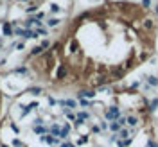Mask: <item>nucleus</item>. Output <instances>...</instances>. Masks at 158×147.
Masks as SVG:
<instances>
[{
	"label": "nucleus",
	"mask_w": 158,
	"mask_h": 147,
	"mask_svg": "<svg viewBox=\"0 0 158 147\" xmlns=\"http://www.w3.org/2000/svg\"><path fill=\"white\" fill-rule=\"evenodd\" d=\"M59 9H61V7H59L58 4H50V11H52V13H59Z\"/></svg>",
	"instance_id": "26"
},
{
	"label": "nucleus",
	"mask_w": 158,
	"mask_h": 147,
	"mask_svg": "<svg viewBox=\"0 0 158 147\" xmlns=\"http://www.w3.org/2000/svg\"><path fill=\"white\" fill-rule=\"evenodd\" d=\"M67 74H68L67 65H59V66H58V70H56V79H58V81H61V79H65V77H67Z\"/></svg>",
	"instance_id": "2"
},
{
	"label": "nucleus",
	"mask_w": 158,
	"mask_h": 147,
	"mask_svg": "<svg viewBox=\"0 0 158 147\" xmlns=\"http://www.w3.org/2000/svg\"><path fill=\"white\" fill-rule=\"evenodd\" d=\"M156 108H158V99H155V101H153V102H151V104L147 106V111H149V113H153Z\"/></svg>",
	"instance_id": "15"
},
{
	"label": "nucleus",
	"mask_w": 158,
	"mask_h": 147,
	"mask_svg": "<svg viewBox=\"0 0 158 147\" xmlns=\"http://www.w3.org/2000/svg\"><path fill=\"white\" fill-rule=\"evenodd\" d=\"M144 29H153V20H146L144 22Z\"/></svg>",
	"instance_id": "25"
},
{
	"label": "nucleus",
	"mask_w": 158,
	"mask_h": 147,
	"mask_svg": "<svg viewBox=\"0 0 158 147\" xmlns=\"http://www.w3.org/2000/svg\"><path fill=\"white\" fill-rule=\"evenodd\" d=\"M43 18H45V15H43L42 11H40V13H36V16H34V20H38V22H42Z\"/></svg>",
	"instance_id": "27"
},
{
	"label": "nucleus",
	"mask_w": 158,
	"mask_h": 147,
	"mask_svg": "<svg viewBox=\"0 0 158 147\" xmlns=\"http://www.w3.org/2000/svg\"><path fill=\"white\" fill-rule=\"evenodd\" d=\"M147 144H149V147H158V144H155V142H151V140H149Z\"/></svg>",
	"instance_id": "41"
},
{
	"label": "nucleus",
	"mask_w": 158,
	"mask_h": 147,
	"mask_svg": "<svg viewBox=\"0 0 158 147\" xmlns=\"http://www.w3.org/2000/svg\"><path fill=\"white\" fill-rule=\"evenodd\" d=\"M101 129H106V128H110V124H106V122H101V126H99Z\"/></svg>",
	"instance_id": "38"
},
{
	"label": "nucleus",
	"mask_w": 158,
	"mask_h": 147,
	"mask_svg": "<svg viewBox=\"0 0 158 147\" xmlns=\"http://www.w3.org/2000/svg\"><path fill=\"white\" fill-rule=\"evenodd\" d=\"M75 117L81 118V120H88V118H90V113H88V111H81V113H77Z\"/></svg>",
	"instance_id": "16"
},
{
	"label": "nucleus",
	"mask_w": 158,
	"mask_h": 147,
	"mask_svg": "<svg viewBox=\"0 0 158 147\" xmlns=\"http://www.w3.org/2000/svg\"><path fill=\"white\" fill-rule=\"evenodd\" d=\"M22 2H27V0H22Z\"/></svg>",
	"instance_id": "45"
},
{
	"label": "nucleus",
	"mask_w": 158,
	"mask_h": 147,
	"mask_svg": "<svg viewBox=\"0 0 158 147\" xmlns=\"http://www.w3.org/2000/svg\"><path fill=\"white\" fill-rule=\"evenodd\" d=\"M49 104H50V106H54V104H58V101H56L54 97H49Z\"/></svg>",
	"instance_id": "36"
},
{
	"label": "nucleus",
	"mask_w": 158,
	"mask_h": 147,
	"mask_svg": "<svg viewBox=\"0 0 158 147\" xmlns=\"http://www.w3.org/2000/svg\"><path fill=\"white\" fill-rule=\"evenodd\" d=\"M155 13H156V15H158V5H156V7H155Z\"/></svg>",
	"instance_id": "43"
},
{
	"label": "nucleus",
	"mask_w": 158,
	"mask_h": 147,
	"mask_svg": "<svg viewBox=\"0 0 158 147\" xmlns=\"http://www.w3.org/2000/svg\"><path fill=\"white\" fill-rule=\"evenodd\" d=\"M11 129H13V131H15V133H18V131H20V129H18V126H16L15 122H11Z\"/></svg>",
	"instance_id": "35"
},
{
	"label": "nucleus",
	"mask_w": 158,
	"mask_h": 147,
	"mask_svg": "<svg viewBox=\"0 0 158 147\" xmlns=\"http://www.w3.org/2000/svg\"><path fill=\"white\" fill-rule=\"evenodd\" d=\"M32 131L36 133V135H42V136H43V135H47V133H49V129H47L45 126H34V128H32Z\"/></svg>",
	"instance_id": "6"
},
{
	"label": "nucleus",
	"mask_w": 158,
	"mask_h": 147,
	"mask_svg": "<svg viewBox=\"0 0 158 147\" xmlns=\"http://www.w3.org/2000/svg\"><path fill=\"white\" fill-rule=\"evenodd\" d=\"M147 83H149V86H158V77L156 76H147Z\"/></svg>",
	"instance_id": "13"
},
{
	"label": "nucleus",
	"mask_w": 158,
	"mask_h": 147,
	"mask_svg": "<svg viewBox=\"0 0 158 147\" xmlns=\"http://www.w3.org/2000/svg\"><path fill=\"white\" fill-rule=\"evenodd\" d=\"M142 7H149V5H151V0H142Z\"/></svg>",
	"instance_id": "30"
},
{
	"label": "nucleus",
	"mask_w": 158,
	"mask_h": 147,
	"mask_svg": "<svg viewBox=\"0 0 158 147\" xmlns=\"http://www.w3.org/2000/svg\"><path fill=\"white\" fill-rule=\"evenodd\" d=\"M0 49H2V38H0Z\"/></svg>",
	"instance_id": "44"
},
{
	"label": "nucleus",
	"mask_w": 158,
	"mask_h": 147,
	"mask_svg": "<svg viewBox=\"0 0 158 147\" xmlns=\"http://www.w3.org/2000/svg\"><path fill=\"white\" fill-rule=\"evenodd\" d=\"M34 23V18H29V20H25V22H24V25H25V29H29L31 31V25Z\"/></svg>",
	"instance_id": "22"
},
{
	"label": "nucleus",
	"mask_w": 158,
	"mask_h": 147,
	"mask_svg": "<svg viewBox=\"0 0 158 147\" xmlns=\"http://www.w3.org/2000/svg\"><path fill=\"white\" fill-rule=\"evenodd\" d=\"M2 32H4V36H13V34H15V29H13V25L9 22H5L2 25Z\"/></svg>",
	"instance_id": "5"
},
{
	"label": "nucleus",
	"mask_w": 158,
	"mask_h": 147,
	"mask_svg": "<svg viewBox=\"0 0 158 147\" xmlns=\"http://www.w3.org/2000/svg\"><path fill=\"white\" fill-rule=\"evenodd\" d=\"M147 57H149V54H147V52H142V54H140V59H142V61H146Z\"/></svg>",
	"instance_id": "33"
},
{
	"label": "nucleus",
	"mask_w": 158,
	"mask_h": 147,
	"mask_svg": "<svg viewBox=\"0 0 158 147\" xmlns=\"http://www.w3.org/2000/svg\"><path fill=\"white\" fill-rule=\"evenodd\" d=\"M36 34H38V36H47V29H45V27H38Z\"/></svg>",
	"instance_id": "23"
},
{
	"label": "nucleus",
	"mask_w": 158,
	"mask_h": 147,
	"mask_svg": "<svg viewBox=\"0 0 158 147\" xmlns=\"http://www.w3.org/2000/svg\"><path fill=\"white\" fill-rule=\"evenodd\" d=\"M79 104L83 106V108H90V104H92V102L88 101V99H79Z\"/></svg>",
	"instance_id": "20"
},
{
	"label": "nucleus",
	"mask_w": 158,
	"mask_h": 147,
	"mask_svg": "<svg viewBox=\"0 0 158 147\" xmlns=\"http://www.w3.org/2000/svg\"><path fill=\"white\" fill-rule=\"evenodd\" d=\"M92 131L93 133H101V128H99V126H92Z\"/></svg>",
	"instance_id": "37"
},
{
	"label": "nucleus",
	"mask_w": 158,
	"mask_h": 147,
	"mask_svg": "<svg viewBox=\"0 0 158 147\" xmlns=\"http://www.w3.org/2000/svg\"><path fill=\"white\" fill-rule=\"evenodd\" d=\"M110 129H112V131L115 133V135H119V131L122 129V126H120L119 122H117V120H113V122H110Z\"/></svg>",
	"instance_id": "7"
},
{
	"label": "nucleus",
	"mask_w": 158,
	"mask_h": 147,
	"mask_svg": "<svg viewBox=\"0 0 158 147\" xmlns=\"http://www.w3.org/2000/svg\"><path fill=\"white\" fill-rule=\"evenodd\" d=\"M61 147H75V145H72V144H68V142H67V144H63Z\"/></svg>",
	"instance_id": "42"
},
{
	"label": "nucleus",
	"mask_w": 158,
	"mask_h": 147,
	"mask_svg": "<svg viewBox=\"0 0 158 147\" xmlns=\"http://www.w3.org/2000/svg\"><path fill=\"white\" fill-rule=\"evenodd\" d=\"M29 113H31V106H22V117L29 115Z\"/></svg>",
	"instance_id": "21"
},
{
	"label": "nucleus",
	"mask_w": 158,
	"mask_h": 147,
	"mask_svg": "<svg viewBox=\"0 0 158 147\" xmlns=\"http://www.w3.org/2000/svg\"><path fill=\"white\" fill-rule=\"evenodd\" d=\"M59 22L61 20H58V18H50V20H47V25L49 27H56V25H59Z\"/></svg>",
	"instance_id": "14"
},
{
	"label": "nucleus",
	"mask_w": 158,
	"mask_h": 147,
	"mask_svg": "<svg viewBox=\"0 0 158 147\" xmlns=\"http://www.w3.org/2000/svg\"><path fill=\"white\" fill-rule=\"evenodd\" d=\"M36 9H38L36 5H29V7H27L25 11H27V13H34V11H36Z\"/></svg>",
	"instance_id": "32"
},
{
	"label": "nucleus",
	"mask_w": 158,
	"mask_h": 147,
	"mask_svg": "<svg viewBox=\"0 0 158 147\" xmlns=\"http://www.w3.org/2000/svg\"><path fill=\"white\" fill-rule=\"evenodd\" d=\"M117 122H119L120 126H124V124H126V118H119V120H117Z\"/></svg>",
	"instance_id": "39"
},
{
	"label": "nucleus",
	"mask_w": 158,
	"mask_h": 147,
	"mask_svg": "<svg viewBox=\"0 0 158 147\" xmlns=\"http://www.w3.org/2000/svg\"><path fill=\"white\" fill-rule=\"evenodd\" d=\"M68 133H70V126L67 124L65 128H61V135H59V138H63V140H65V138H68Z\"/></svg>",
	"instance_id": "10"
},
{
	"label": "nucleus",
	"mask_w": 158,
	"mask_h": 147,
	"mask_svg": "<svg viewBox=\"0 0 158 147\" xmlns=\"http://www.w3.org/2000/svg\"><path fill=\"white\" fill-rule=\"evenodd\" d=\"M40 140H42V142H47L49 145H58L59 144V140L56 136H52V135H43V136H40Z\"/></svg>",
	"instance_id": "3"
},
{
	"label": "nucleus",
	"mask_w": 158,
	"mask_h": 147,
	"mask_svg": "<svg viewBox=\"0 0 158 147\" xmlns=\"http://www.w3.org/2000/svg\"><path fill=\"white\" fill-rule=\"evenodd\" d=\"M77 97H79V99H93V97H95V92H93V90H81V92L77 93Z\"/></svg>",
	"instance_id": "4"
},
{
	"label": "nucleus",
	"mask_w": 158,
	"mask_h": 147,
	"mask_svg": "<svg viewBox=\"0 0 158 147\" xmlns=\"http://www.w3.org/2000/svg\"><path fill=\"white\" fill-rule=\"evenodd\" d=\"M104 117H106L108 120H112V122H113V120H119V118H120V110L117 108V106H112V108L104 113Z\"/></svg>",
	"instance_id": "1"
},
{
	"label": "nucleus",
	"mask_w": 158,
	"mask_h": 147,
	"mask_svg": "<svg viewBox=\"0 0 158 147\" xmlns=\"http://www.w3.org/2000/svg\"><path fill=\"white\" fill-rule=\"evenodd\" d=\"M42 52H43V49H42V47H34V49L31 50V56H40V54H42Z\"/></svg>",
	"instance_id": "17"
},
{
	"label": "nucleus",
	"mask_w": 158,
	"mask_h": 147,
	"mask_svg": "<svg viewBox=\"0 0 158 147\" xmlns=\"http://www.w3.org/2000/svg\"><path fill=\"white\" fill-rule=\"evenodd\" d=\"M49 131H50V135H52V136H56V138H59V135H61V128H59L58 124H54Z\"/></svg>",
	"instance_id": "8"
},
{
	"label": "nucleus",
	"mask_w": 158,
	"mask_h": 147,
	"mask_svg": "<svg viewBox=\"0 0 158 147\" xmlns=\"http://www.w3.org/2000/svg\"><path fill=\"white\" fill-rule=\"evenodd\" d=\"M2 147H7V145H2Z\"/></svg>",
	"instance_id": "46"
},
{
	"label": "nucleus",
	"mask_w": 158,
	"mask_h": 147,
	"mask_svg": "<svg viewBox=\"0 0 158 147\" xmlns=\"http://www.w3.org/2000/svg\"><path fill=\"white\" fill-rule=\"evenodd\" d=\"M29 106H31V110H34V108H38V102H31Z\"/></svg>",
	"instance_id": "40"
},
{
	"label": "nucleus",
	"mask_w": 158,
	"mask_h": 147,
	"mask_svg": "<svg viewBox=\"0 0 158 147\" xmlns=\"http://www.w3.org/2000/svg\"><path fill=\"white\" fill-rule=\"evenodd\" d=\"M117 136H119L120 140H128V138H129V131H128V129H124V128H122V129L119 131V135H117Z\"/></svg>",
	"instance_id": "11"
},
{
	"label": "nucleus",
	"mask_w": 158,
	"mask_h": 147,
	"mask_svg": "<svg viewBox=\"0 0 158 147\" xmlns=\"http://www.w3.org/2000/svg\"><path fill=\"white\" fill-rule=\"evenodd\" d=\"M40 47H42L43 50H45V49H49V47H50V41H49V39H43V41L40 43Z\"/></svg>",
	"instance_id": "24"
},
{
	"label": "nucleus",
	"mask_w": 158,
	"mask_h": 147,
	"mask_svg": "<svg viewBox=\"0 0 158 147\" xmlns=\"http://www.w3.org/2000/svg\"><path fill=\"white\" fill-rule=\"evenodd\" d=\"M131 66H133V59H128L126 65H124V68H131Z\"/></svg>",
	"instance_id": "31"
},
{
	"label": "nucleus",
	"mask_w": 158,
	"mask_h": 147,
	"mask_svg": "<svg viewBox=\"0 0 158 147\" xmlns=\"http://www.w3.org/2000/svg\"><path fill=\"white\" fill-rule=\"evenodd\" d=\"M13 145H15V147H25L22 142H20V140L18 138H15V140H13Z\"/></svg>",
	"instance_id": "29"
},
{
	"label": "nucleus",
	"mask_w": 158,
	"mask_h": 147,
	"mask_svg": "<svg viewBox=\"0 0 158 147\" xmlns=\"http://www.w3.org/2000/svg\"><path fill=\"white\" fill-rule=\"evenodd\" d=\"M27 92H29L31 95H40V93H42L43 90L40 88V86H32V88H29V90H27Z\"/></svg>",
	"instance_id": "12"
},
{
	"label": "nucleus",
	"mask_w": 158,
	"mask_h": 147,
	"mask_svg": "<svg viewBox=\"0 0 158 147\" xmlns=\"http://www.w3.org/2000/svg\"><path fill=\"white\" fill-rule=\"evenodd\" d=\"M86 142H88V136H86V135H85V136H81V138L77 140V144H79V145H83V144H86Z\"/></svg>",
	"instance_id": "28"
},
{
	"label": "nucleus",
	"mask_w": 158,
	"mask_h": 147,
	"mask_svg": "<svg viewBox=\"0 0 158 147\" xmlns=\"http://www.w3.org/2000/svg\"><path fill=\"white\" fill-rule=\"evenodd\" d=\"M85 120H81V118H75V128H79V126H83Z\"/></svg>",
	"instance_id": "34"
},
{
	"label": "nucleus",
	"mask_w": 158,
	"mask_h": 147,
	"mask_svg": "<svg viewBox=\"0 0 158 147\" xmlns=\"http://www.w3.org/2000/svg\"><path fill=\"white\" fill-rule=\"evenodd\" d=\"M15 72L16 74H25L27 76V74H29V68H27V66H18V68H15Z\"/></svg>",
	"instance_id": "18"
},
{
	"label": "nucleus",
	"mask_w": 158,
	"mask_h": 147,
	"mask_svg": "<svg viewBox=\"0 0 158 147\" xmlns=\"http://www.w3.org/2000/svg\"><path fill=\"white\" fill-rule=\"evenodd\" d=\"M126 124H129L131 128H135V126L139 124V117H135V115H129V117L126 118Z\"/></svg>",
	"instance_id": "9"
},
{
	"label": "nucleus",
	"mask_w": 158,
	"mask_h": 147,
	"mask_svg": "<svg viewBox=\"0 0 158 147\" xmlns=\"http://www.w3.org/2000/svg\"><path fill=\"white\" fill-rule=\"evenodd\" d=\"M77 49H79L77 41H75V39H72V41H70V52H77Z\"/></svg>",
	"instance_id": "19"
}]
</instances>
